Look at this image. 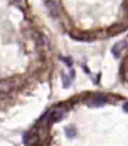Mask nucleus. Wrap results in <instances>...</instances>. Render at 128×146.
<instances>
[{"mask_svg": "<svg viewBox=\"0 0 128 146\" xmlns=\"http://www.w3.org/2000/svg\"><path fill=\"white\" fill-rule=\"evenodd\" d=\"M46 6H47V10L50 13V15L52 17L56 18L59 16L60 10H59V6L55 3V1H54V0H47Z\"/></svg>", "mask_w": 128, "mask_h": 146, "instance_id": "1", "label": "nucleus"}, {"mask_svg": "<svg viewBox=\"0 0 128 146\" xmlns=\"http://www.w3.org/2000/svg\"><path fill=\"white\" fill-rule=\"evenodd\" d=\"M62 60H64V62H66L69 66H71V64H72V60H71V59H70V58H62Z\"/></svg>", "mask_w": 128, "mask_h": 146, "instance_id": "8", "label": "nucleus"}, {"mask_svg": "<svg viewBox=\"0 0 128 146\" xmlns=\"http://www.w3.org/2000/svg\"><path fill=\"white\" fill-rule=\"evenodd\" d=\"M107 99L105 96H98L91 98L89 101V105L91 106V107H99V106L104 105L106 102Z\"/></svg>", "mask_w": 128, "mask_h": 146, "instance_id": "3", "label": "nucleus"}, {"mask_svg": "<svg viewBox=\"0 0 128 146\" xmlns=\"http://www.w3.org/2000/svg\"><path fill=\"white\" fill-rule=\"evenodd\" d=\"M123 109H124V110H125V112H128V102H126V103L124 104Z\"/></svg>", "mask_w": 128, "mask_h": 146, "instance_id": "9", "label": "nucleus"}, {"mask_svg": "<svg viewBox=\"0 0 128 146\" xmlns=\"http://www.w3.org/2000/svg\"><path fill=\"white\" fill-rule=\"evenodd\" d=\"M66 133H67V136L69 137H72L73 136H75V131L73 129H68L67 131H66Z\"/></svg>", "mask_w": 128, "mask_h": 146, "instance_id": "7", "label": "nucleus"}, {"mask_svg": "<svg viewBox=\"0 0 128 146\" xmlns=\"http://www.w3.org/2000/svg\"><path fill=\"white\" fill-rule=\"evenodd\" d=\"M127 46V43L123 41V42H119L117 44H115L112 47V52L113 54L116 56V57H119V52H121V50H123L125 47H126Z\"/></svg>", "mask_w": 128, "mask_h": 146, "instance_id": "4", "label": "nucleus"}, {"mask_svg": "<svg viewBox=\"0 0 128 146\" xmlns=\"http://www.w3.org/2000/svg\"><path fill=\"white\" fill-rule=\"evenodd\" d=\"M12 87H13V85H12L11 82H2V83H0V93L7 92Z\"/></svg>", "mask_w": 128, "mask_h": 146, "instance_id": "5", "label": "nucleus"}, {"mask_svg": "<svg viewBox=\"0 0 128 146\" xmlns=\"http://www.w3.org/2000/svg\"><path fill=\"white\" fill-rule=\"evenodd\" d=\"M17 1H18V2H19V1H20V0H17Z\"/></svg>", "mask_w": 128, "mask_h": 146, "instance_id": "10", "label": "nucleus"}, {"mask_svg": "<svg viewBox=\"0 0 128 146\" xmlns=\"http://www.w3.org/2000/svg\"><path fill=\"white\" fill-rule=\"evenodd\" d=\"M62 81H63V84H64V87L65 88H68L69 87L70 83H71V79L68 76V75H64L62 76Z\"/></svg>", "mask_w": 128, "mask_h": 146, "instance_id": "6", "label": "nucleus"}, {"mask_svg": "<svg viewBox=\"0 0 128 146\" xmlns=\"http://www.w3.org/2000/svg\"><path fill=\"white\" fill-rule=\"evenodd\" d=\"M63 115V111L61 110H53L51 111L48 115L47 116V121L48 123H55V122H57L58 120L61 118Z\"/></svg>", "mask_w": 128, "mask_h": 146, "instance_id": "2", "label": "nucleus"}]
</instances>
